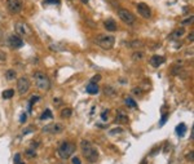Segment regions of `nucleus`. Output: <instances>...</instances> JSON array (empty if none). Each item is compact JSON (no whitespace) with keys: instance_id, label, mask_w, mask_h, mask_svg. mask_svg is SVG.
Returning <instances> with one entry per match:
<instances>
[{"instance_id":"nucleus-1","label":"nucleus","mask_w":194,"mask_h":164,"mask_svg":"<svg viewBox=\"0 0 194 164\" xmlns=\"http://www.w3.org/2000/svg\"><path fill=\"white\" fill-rule=\"evenodd\" d=\"M80 149H81V154H83V157L88 163H96L98 160V151L92 146V143L89 141L83 140L80 142Z\"/></svg>"},{"instance_id":"nucleus-24","label":"nucleus","mask_w":194,"mask_h":164,"mask_svg":"<svg viewBox=\"0 0 194 164\" xmlns=\"http://www.w3.org/2000/svg\"><path fill=\"white\" fill-rule=\"evenodd\" d=\"M13 96H14V91H13V89H7V91H4L1 93V97L4 100H10Z\"/></svg>"},{"instance_id":"nucleus-8","label":"nucleus","mask_w":194,"mask_h":164,"mask_svg":"<svg viewBox=\"0 0 194 164\" xmlns=\"http://www.w3.org/2000/svg\"><path fill=\"white\" fill-rule=\"evenodd\" d=\"M30 80L27 79L26 76H22V78H18L17 79V91L19 95H25V93L29 92L30 89Z\"/></svg>"},{"instance_id":"nucleus-30","label":"nucleus","mask_w":194,"mask_h":164,"mask_svg":"<svg viewBox=\"0 0 194 164\" xmlns=\"http://www.w3.org/2000/svg\"><path fill=\"white\" fill-rule=\"evenodd\" d=\"M192 22H193V16H190L189 18H186V19L182 21V25H190Z\"/></svg>"},{"instance_id":"nucleus-26","label":"nucleus","mask_w":194,"mask_h":164,"mask_svg":"<svg viewBox=\"0 0 194 164\" xmlns=\"http://www.w3.org/2000/svg\"><path fill=\"white\" fill-rule=\"evenodd\" d=\"M118 133H123V128H114V129H111L109 132V134H111V136L118 134Z\"/></svg>"},{"instance_id":"nucleus-10","label":"nucleus","mask_w":194,"mask_h":164,"mask_svg":"<svg viewBox=\"0 0 194 164\" xmlns=\"http://www.w3.org/2000/svg\"><path fill=\"white\" fill-rule=\"evenodd\" d=\"M8 44H9L10 48L13 49H19L23 47V40L19 38V35L17 34H12L9 38H8Z\"/></svg>"},{"instance_id":"nucleus-7","label":"nucleus","mask_w":194,"mask_h":164,"mask_svg":"<svg viewBox=\"0 0 194 164\" xmlns=\"http://www.w3.org/2000/svg\"><path fill=\"white\" fill-rule=\"evenodd\" d=\"M64 131V126L61 123H52V124H47L45 127H43L41 132L43 133H48V134H57L61 133Z\"/></svg>"},{"instance_id":"nucleus-23","label":"nucleus","mask_w":194,"mask_h":164,"mask_svg":"<svg viewBox=\"0 0 194 164\" xmlns=\"http://www.w3.org/2000/svg\"><path fill=\"white\" fill-rule=\"evenodd\" d=\"M71 115H73V110L70 107H66V109H64V110L61 111V118L62 119H67Z\"/></svg>"},{"instance_id":"nucleus-27","label":"nucleus","mask_w":194,"mask_h":164,"mask_svg":"<svg viewBox=\"0 0 194 164\" xmlns=\"http://www.w3.org/2000/svg\"><path fill=\"white\" fill-rule=\"evenodd\" d=\"M26 157H27V158H35V157H36V153H35L34 149L27 150V151H26Z\"/></svg>"},{"instance_id":"nucleus-6","label":"nucleus","mask_w":194,"mask_h":164,"mask_svg":"<svg viewBox=\"0 0 194 164\" xmlns=\"http://www.w3.org/2000/svg\"><path fill=\"white\" fill-rule=\"evenodd\" d=\"M16 33L19 36H23V38H30L33 35V31H31L30 26L25 22H17L16 23Z\"/></svg>"},{"instance_id":"nucleus-34","label":"nucleus","mask_w":194,"mask_h":164,"mask_svg":"<svg viewBox=\"0 0 194 164\" xmlns=\"http://www.w3.org/2000/svg\"><path fill=\"white\" fill-rule=\"evenodd\" d=\"M186 159H188L190 163H193V151H190V153L186 155Z\"/></svg>"},{"instance_id":"nucleus-32","label":"nucleus","mask_w":194,"mask_h":164,"mask_svg":"<svg viewBox=\"0 0 194 164\" xmlns=\"http://www.w3.org/2000/svg\"><path fill=\"white\" fill-rule=\"evenodd\" d=\"M71 163L73 164H81V162H80V159L78 158V157H74L73 159H71Z\"/></svg>"},{"instance_id":"nucleus-43","label":"nucleus","mask_w":194,"mask_h":164,"mask_svg":"<svg viewBox=\"0 0 194 164\" xmlns=\"http://www.w3.org/2000/svg\"><path fill=\"white\" fill-rule=\"evenodd\" d=\"M70 1H73V0H70Z\"/></svg>"},{"instance_id":"nucleus-37","label":"nucleus","mask_w":194,"mask_h":164,"mask_svg":"<svg viewBox=\"0 0 194 164\" xmlns=\"http://www.w3.org/2000/svg\"><path fill=\"white\" fill-rule=\"evenodd\" d=\"M26 118H27V116H26L25 112H23V114L21 115V118H19V122H21V123H25V122H26Z\"/></svg>"},{"instance_id":"nucleus-11","label":"nucleus","mask_w":194,"mask_h":164,"mask_svg":"<svg viewBox=\"0 0 194 164\" xmlns=\"http://www.w3.org/2000/svg\"><path fill=\"white\" fill-rule=\"evenodd\" d=\"M137 12L144 18H150L151 17V10H150V8L147 7V4H145V3H138L137 4Z\"/></svg>"},{"instance_id":"nucleus-13","label":"nucleus","mask_w":194,"mask_h":164,"mask_svg":"<svg viewBox=\"0 0 194 164\" xmlns=\"http://www.w3.org/2000/svg\"><path fill=\"white\" fill-rule=\"evenodd\" d=\"M104 26H105V29H106V31H110V33H114V31H116V29H118L115 21H114V19H111V18L105 19V21H104Z\"/></svg>"},{"instance_id":"nucleus-42","label":"nucleus","mask_w":194,"mask_h":164,"mask_svg":"<svg viewBox=\"0 0 194 164\" xmlns=\"http://www.w3.org/2000/svg\"><path fill=\"white\" fill-rule=\"evenodd\" d=\"M18 164H26V163H22V162H19V163H18Z\"/></svg>"},{"instance_id":"nucleus-41","label":"nucleus","mask_w":194,"mask_h":164,"mask_svg":"<svg viewBox=\"0 0 194 164\" xmlns=\"http://www.w3.org/2000/svg\"><path fill=\"white\" fill-rule=\"evenodd\" d=\"M141 164H147V162H146V159H144V160L141 162Z\"/></svg>"},{"instance_id":"nucleus-38","label":"nucleus","mask_w":194,"mask_h":164,"mask_svg":"<svg viewBox=\"0 0 194 164\" xmlns=\"http://www.w3.org/2000/svg\"><path fill=\"white\" fill-rule=\"evenodd\" d=\"M45 3H48V4H57L58 3V0H44Z\"/></svg>"},{"instance_id":"nucleus-40","label":"nucleus","mask_w":194,"mask_h":164,"mask_svg":"<svg viewBox=\"0 0 194 164\" xmlns=\"http://www.w3.org/2000/svg\"><path fill=\"white\" fill-rule=\"evenodd\" d=\"M88 1H89V0H81V3H83V4H88Z\"/></svg>"},{"instance_id":"nucleus-33","label":"nucleus","mask_w":194,"mask_h":164,"mask_svg":"<svg viewBox=\"0 0 194 164\" xmlns=\"http://www.w3.org/2000/svg\"><path fill=\"white\" fill-rule=\"evenodd\" d=\"M19 159H21V154H16L14 155V164H18Z\"/></svg>"},{"instance_id":"nucleus-4","label":"nucleus","mask_w":194,"mask_h":164,"mask_svg":"<svg viewBox=\"0 0 194 164\" xmlns=\"http://www.w3.org/2000/svg\"><path fill=\"white\" fill-rule=\"evenodd\" d=\"M57 153H58V155H60L61 159L67 160V159L71 158V155L75 153V145L71 143V142H69V141H65V142H62L60 145Z\"/></svg>"},{"instance_id":"nucleus-3","label":"nucleus","mask_w":194,"mask_h":164,"mask_svg":"<svg viewBox=\"0 0 194 164\" xmlns=\"http://www.w3.org/2000/svg\"><path fill=\"white\" fill-rule=\"evenodd\" d=\"M34 81H35V85H36L38 89L40 91H48L50 88V80L49 78L45 75L44 72L41 71H35L34 72Z\"/></svg>"},{"instance_id":"nucleus-21","label":"nucleus","mask_w":194,"mask_h":164,"mask_svg":"<svg viewBox=\"0 0 194 164\" xmlns=\"http://www.w3.org/2000/svg\"><path fill=\"white\" fill-rule=\"evenodd\" d=\"M5 78H7V80H14L16 78H17V72H16V70L9 69L5 72Z\"/></svg>"},{"instance_id":"nucleus-36","label":"nucleus","mask_w":194,"mask_h":164,"mask_svg":"<svg viewBox=\"0 0 194 164\" xmlns=\"http://www.w3.org/2000/svg\"><path fill=\"white\" fill-rule=\"evenodd\" d=\"M101 119H102V120H107V110L104 111L102 114H101Z\"/></svg>"},{"instance_id":"nucleus-22","label":"nucleus","mask_w":194,"mask_h":164,"mask_svg":"<svg viewBox=\"0 0 194 164\" xmlns=\"http://www.w3.org/2000/svg\"><path fill=\"white\" fill-rule=\"evenodd\" d=\"M115 122H118V123H120V122H128V116L124 114L122 110H119V111H118V116H116Z\"/></svg>"},{"instance_id":"nucleus-5","label":"nucleus","mask_w":194,"mask_h":164,"mask_svg":"<svg viewBox=\"0 0 194 164\" xmlns=\"http://www.w3.org/2000/svg\"><path fill=\"white\" fill-rule=\"evenodd\" d=\"M118 16H119V18L122 19V21H123L124 23H127L128 26L135 25V22H136V17L131 13L130 10L124 9V8H120V9L118 10Z\"/></svg>"},{"instance_id":"nucleus-28","label":"nucleus","mask_w":194,"mask_h":164,"mask_svg":"<svg viewBox=\"0 0 194 164\" xmlns=\"http://www.w3.org/2000/svg\"><path fill=\"white\" fill-rule=\"evenodd\" d=\"M39 100H40V97H39V96H33V97H31V98H30V107L33 106L35 102H38Z\"/></svg>"},{"instance_id":"nucleus-18","label":"nucleus","mask_w":194,"mask_h":164,"mask_svg":"<svg viewBox=\"0 0 194 164\" xmlns=\"http://www.w3.org/2000/svg\"><path fill=\"white\" fill-rule=\"evenodd\" d=\"M115 93H116V91L111 87V85H106V87L104 88V95H105V96H107V97H113V96H115Z\"/></svg>"},{"instance_id":"nucleus-29","label":"nucleus","mask_w":194,"mask_h":164,"mask_svg":"<svg viewBox=\"0 0 194 164\" xmlns=\"http://www.w3.org/2000/svg\"><path fill=\"white\" fill-rule=\"evenodd\" d=\"M141 88H133L132 89V93H133L135 96H141Z\"/></svg>"},{"instance_id":"nucleus-15","label":"nucleus","mask_w":194,"mask_h":164,"mask_svg":"<svg viewBox=\"0 0 194 164\" xmlns=\"http://www.w3.org/2000/svg\"><path fill=\"white\" fill-rule=\"evenodd\" d=\"M184 34H185V30L184 29H177V30L172 31V34H171L168 38L170 39H173V40H176V39H180Z\"/></svg>"},{"instance_id":"nucleus-31","label":"nucleus","mask_w":194,"mask_h":164,"mask_svg":"<svg viewBox=\"0 0 194 164\" xmlns=\"http://www.w3.org/2000/svg\"><path fill=\"white\" fill-rule=\"evenodd\" d=\"M100 80H101V75H95V76H93L92 79H91L92 83H97V81H100Z\"/></svg>"},{"instance_id":"nucleus-39","label":"nucleus","mask_w":194,"mask_h":164,"mask_svg":"<svg viewBox=\"0 0 194 164\" xmlns=\"http://www.w3.org/2000/svg\"><path fill=\"white\" fill-rule=\"evenodd\" d=\"M193 39H194V34L190 33V35L188 36V40H189V41H193Z\"/></svg>"},{"instance_id":"nucleus-25","label":"nucleus","mask_w":194,"mask_h":164,"mask_svg":"<svg viewBox=\"0 0 194 164\" xmlns=\"http://www.w3.org/2000/svg\"><path fill=\"white\" fill-rule=\"evenodd\" d=\"M50 118H53V115H52V111L49 110V109H47V110L43 112V114L40 115V119L41 120H45V119H50Z\"/></svg>"},{"instance_id":"nucleus-17","label":"nucleus","mask_w":194,"mask_h":164,"mask_svg":"<svg viewBox=\"0 0 194 164\" xmlns=\"http://www.w3.org/2000/svg\"><path fill=\"white\" fill-rule=\"evenodd\" d=\"M127 47H130V48H135V49H137V48H142L144 47V43L142 41H140V40H132L130 43H127L126 44Z\"/></svg>"},{"instance_id":"nucleus-12","label":"nucleus","mask_w":194,"mask_h":164,"mask_svg":"<svg viewBox=\"0 0 194 164\" xmlns=\"http://www.w3.org/2000/svg\"><path fill=\"white\" fill-rule=\"evenodd\" d=\"M164 61H166V60H164V57H163V56H158V54H154V56L150 58L149 64L153 66V67L157 69V67H159V66H162L163 64H164Z\"/></svg>"},{"instance_id":"nucleus-16","label":"nucleus","mask_w":194,"mask_h":164,"mask_svg":"<svg viewBox=\"0 0 194 164\" xmlns=\"http://www.w3.org/2000/svg\"><path fill=\"white\" fill-rule=\"evenodd\" d=\"M132 61H135V62H137V61H141L144 60V52H141V50H135L133 53H132Z\"/></svg>"},{"instance_id":"nucleus-35","label":"nucleus","mask_w":194,"mask_h":164,"mask_svg":"<svg viewBox=\"0 0 194 164\" xmlns=\"http://www.w3.org/2000/svg\"><path fill=\"white\" fill-rule=\"evenodd\" d=\"M31 132H33V128H25L22 131V134H27V133H31Z\"/></svg>"},{"instance_id":"nucleus-19","label":"nucleus","mask_w":194,"mask_h":164,"mask_svg":"<svg viewBox=\"0 0 194 164\" xmlns=\"http://www.w3.org/2000/svg\"><path fill=\"white\" fill-rule=\"evenodd\" d=\"M185 132H186V126H185L184 123L178 124V126L176 127V133H177V136H180V137H182V136L185 134Z\"/></svg>"},{"instance_id":"nucleus-9","label":"nucleus","mask_w":194,"mask_h":164,"mask_svg":"<svg viewBox=\"0 0 194 164\" xmlns=\"http://www.w3.org/2000/svg\"><path fill=\"white\" fill-rule=\"evenodd\" d=\"M7 9L12 14H18L22 10L21 0H7Z\"/></svg>"},{"instance_id":"nucleus-2","label":"nucleus","mask_w":194,"mask_h":164,"mask_svg":"<svg viewBox=\"0 0 194 164\" xmlns=\"http://www.w3.org/2000/svg\"><path fill=\"white\" fill-rule=\"evenodd\" d=\"M95 44L98 45L100 48L105 50L111 49L115 44V38L113 35H106V34H100L95 38Z\"/></svg>"},{"instance_id":"nucleus-14","label":"nucleus","mask_w":194,"mask_h":164,"mask_svg":"<svg viewBox=\"0 0 194 164\" xmlns=\"http://www.w3.org/2000/svg\"><path fill=\"white\" fill-rule=\"evenodd\" d=\"M85 91H87V93H89V95H97L98 93V85H97V83H88L87 87H85Z\"/></svg>"},{"instance_id":"nucleus-20","label":"nucleus","mask_w":194,"mask_h":164,"mask_svg":"<svg viewBox=\"0 0 194 164\" xmlns=\"http://www.w3.org/2000/svg\"><path fill=\"white\" fill-rule=\"evenodd\" d=\"M124 103H126L127 107H131V109L137 107V103H136V101L133 98H131V97H126V100H124Z\"/></svg>"}]
</instances>
